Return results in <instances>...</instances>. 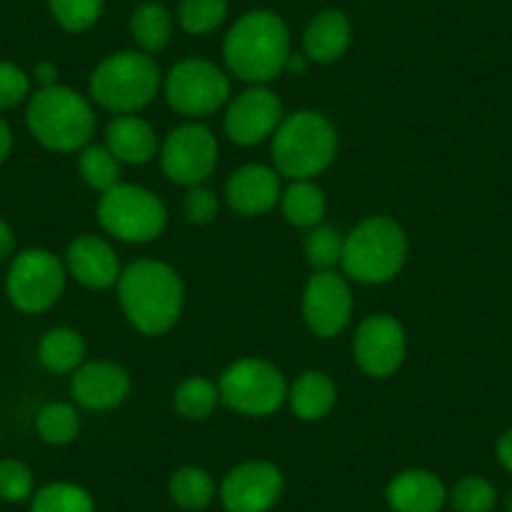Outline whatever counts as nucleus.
<instances>
[{
	"label": "nucleus",
	"mask_w": 512,
	"mask_h": 512,
	"mask_svg": "<svg viewBox=\"0 0 512 512\" xmlns=\"http://www.w3.org/2000/svg\"><path fill=\"white\" fill-rule=\"evenodd\" d=\"M118 302L131 327L146 337L166 334L184 309V282L179 272L159 259H136L118 279Z\"/></svg>",
	"instance_id": "obj_1"
},
{
	"label": "nucleus",
	"mask_w": 512,
	"mask_h": 512,
	"mask_svg": "<svg viewBox=\"0 0 512 512\" xmlns=\"http://www.w3.org/2000/svg\"><path fill=\"white\" fill-rule=\"evenodd\" d=\"M292 38L282 16L272 11L244 13L224 38V63L231 76L249 86H267L287 71Z\"/></svg>",
	"instance_id": "obj_2"
},
{
	"label": "nucleus",
	"mask_w": 512,
	"mask_h": 512,
	"mask_svg": "<svg viewBox=\"0 0 512 512\" xmlns=\"http://www.w3.org/2000/svg\"><path fill=\"white\" fill-rule=\"evenodd\" d=\"M26 123L43 149L73 154L91 144L96 134V111L91 98L58 83L51 88H38L28 98Z\"/></svg>",
	"instance_id": "obj_3"
},
{
	"label": "nucleus",
	"mask_w": 512,
	"mask_h": 512,
	"mask_svg": "<svg viewBox=\"0 0 512 512\" xmlns=\"http://www.w3.org/2000/svg\"><path fill=\"white\" fill-rule=\"evenodd\" d=\"M339 136L324 113L304 108L284 116L272 136V159L279 176L289 181L314 179L337 159Z\"/></svg>",
	"instance_id": "obj_4"
},
{
	"label": "nucleus",
	"mask_w": 512,
	"mask_h": 512,
	"mask_svg": "<svg viewBox=\"0 0 512 512\" xmlns=\"http://www.w3.org/2000/svg\"><path fill=\"white\" fill-rule=\"evenodd\" d=\"M407 262V234L392 216H369L344 234L342 272L357 284L377 287L402 272Z\"/></svg>",
	"instance_id": "obj_5"
},
{
	"label": "nucleus",
	"mask_w": 512,
	"mask_h": 512,
	"mask_svg": "<svg viewBox=\"0 0 512 512\" xmlns=\"http://www.w3.org/2000/svg\"><path fill=\"white\" fill-rule=\"evenodd\" d=\"M164 86L161 68L144 51H118L103 58L91 73V101L116 116L139 113L159 96Z\"/></svg>",
	"instance_id": "obj_6"
},
{
	"label": "nucleus",
	"mask_w": 512,
	"mask_h": 512,
	"mask_svg": "<svg viewBox=\"0 0 512 512\" xmlns=\"http://www.w3.org/2000/svg\"><path fill=\"white\" fill-rule=\"evenodd\" d=\"M98 221L113 239L149 244L166 231L169 211L154 191L121 181L98 199Z\"/></svg>",
	"instance_id": "obj_7"
},
{
	"label": "nucleus",
	"mask_w": 512,
	"mask_h": 512,
	"mask_svg": "<svg viewBox=\"0 0 512 512\" xmlns=\"http://www.w3.org/2000/svg\"><path fill=\"white\" fill-rule=\"evenodd\" d=\"M219 397L244 417H269L287 402L289 384L277 364L262 357L231 362L219 377Z\"/></svg>",
	"instance_id": "obj_8"
},
{
	"label": "nucleus",
	"mask_w": 512,
	"mask_h": 512,
	"mask_svg": "<svg viewBox=\"0 0 512 512\" xmlns=\"http://www.w3.org/2000/svg\"><path fill=\"white\" fill-rule=\"evenodd\" d=\"M164 96L171 111L201 121L231 101L229 73L204 58H184L164 76Z\"/></svg>",
	"instance_id": "obj_9"
},
{
	"label": "nucleus",
	"mask_w": 512,
	"mask_h": 512,
	"mask_svg": "<svg viewBox=\"0 0 512 512\" xmlns=\"http://www.w3.org/2000/svg\"><path fill=\"white\" fill-rule=\"evenodd\" d=\"M66 264L48 249H23L8 264L6 297L18 312L43 314L66 289Z\"/></svg>",
	"instance_id": "obj_10"
},
{
	"label": "nucleus",
	"mask_w": 512,
	"mask_h": 512,
	"mask_svg": "<svg viewBox=\"0 0 512 512\" xmlns=\"http://www.w3.org/2000/svg\"><path fill=\"white\" fill-rule=\"evenodd\" d=\"M161 169L174 184L201 186L216 169L219 141L214 131L201 121H186L176 126L159 149Z\"/></svg>",
	"instance_id": "obj_11"
},
{
	"label": "nucleus",
	"mask_w": 512,
	"mask_h": 512,
	"mask_svg": "<svg viewBox=\"0 0 512 512\" xmlns=\"http://www.w3.org/2000/svg\"><path fill=\"white\" fill-rule=\"evenodd\" d=\"M352 354L357 367L369 377H392L407 357L405 327L392 314H369L354 332Z\"/></svg>",
	"instance_id": "obj_12"
},
{
	"label": "nucleus",
	"mask_w": 512,
	"mask_h": 512,
	"mask_svg": "<svg viewBox=\"0 0 512 512\" xmlns=\"http://www.w3.org/2000/svg\"><path fill=\"white\" fill-rule=\"evenodd\" d=\"M354 297L349 279L339 272H314L302 294V317L317 337H337L352 322Z\"/></svg>",
	"instance_id": "obj_13"
},
{
	"label": "nucleus",
	"mask_w": 512,
	"mask_h": 512,
	"mask_svg": "<svg viewBox=\"0 0 512 512\" xmlns=\"http://www.w3.org/2000/svg\"><path fill=\"white\" fill-rule=\"evenodd\" d=\"M284 121V106L267 86H249L226 103L224 131L234 144L256 146L277 134Z\"/></svg>",
	"instance_id": "obj_14"
},
{
	"label": "nucleus",
	"mask_w": 512,
	"mask_h": 512,
	"mask_svg": "<svg viewBox=\"0 0 512 512\" xmlns=\"http://www.w3.org/2000/svg\"><path fill=\"white\" fill-rule=\"evenodd\" d=\"M284 492V475L274 462L249 460L231 467L219 485L226 512H269Z\"/></svg>",
	"instance_id": "obj_15"
},
{
	"label": "nucleus",
	"mask_w": 512,
	"mask_h": 512,
	"mask_svg": "<svg viewBox=\"0 0 512 512\" xmlns=\"http://www.w3.org/2000/svg\"><path fill=\"white\" fill-rule=\"evenodd\" d=\"M71 395L86 410H113L131 395V377L121 364L108 359L83 362L71 377Z\"/></svg>",
	"instance_id": "obj_16"
},
{
	"label": "nucleus",
	"mask_w": 512,
	"mask_h": 512,
	"mask_svg": "<svg viewBox=\"0 0 512 512\" xmlns=\"http://www.w3.org/2000/svg\"><path fill=\"white\" fill-rule=\"evenodd\" d=\"M282 176L264 164H246L226 179L224 199L241 216H262L282 199Z\"/></svg>",
	"instance_id": "obj_17"
},
{
	"label": "nucleus",
	"mask_w": 512,
	"mask_h": 512,
	"mask_svg": "<svg viewBox=\"0 0 512 512\" xmlns=\"http://www.w3.org/2000/svg\"><path fill=\"white\" fill-rule=\"evenodd\" d=\"M66 272L88 289H111L121 279V259L103 236L81 234L66 249Z\"/></svg>",
	"instance_id": "obj_18"
},
{
	"label": "nucleus",
	"mask_w": 512,
	"mask_h": 512,
	"mask_svg": "<svg viewBox=\"0 0 512 512\" xmlns=\"http://www.w3.org/2000/svg\"><path fill=\"white\" fill-rule=\"evenodd\" d=\"M445 502V482L430 470H405L387 485V505L392 512H440Z\"/></svg>",
	"instance_id": "obj_19"
},
{
	"label": "nucleus",
	"mask_w": 512,
	"mask_h": 512,
	"mask_svg": "<svg viewBox=\"0 0 512 512\" xmlns=\"http://www.w3.org/2000/svg\"><path fill=\"white\" fill-rule=\"evenodd\" d=\"M106 141L113 156H116L121 164L128 166H144L159 154L161 144L159 136H156L154 126L149 121H144L136 113H128V116H116L106 126Z\"/></svg>",
	"instance_id": "obj_20"
},
{
	"label": "nucleus",
	"mask_w": 512,
	"mask_h": 512,
	"mask_svg": "<svg viewBox=\"0 0 512 512\" xmlns=\"http://www.w3.org/2000/svg\"><path fill=\"white\" fill-rule=\"evenodd\" d=\"M352 43V23L342 11L317 13L304 31V56L312 63H334Z\"/></svg>",
	"instance_id": "obj_21"
},
{
	"label": "nucleus",
	"mask_w": 512,
	"mask_h": 512,
	"mask_svg": "<svg viewBox=\"0 0 512 512\" xmlns=\"http://www.w3.org/2000/svg\"><path fill=\"white\" fill-rule=\"evenodd\" d=\"M287 402L299 420L319 422L337 405V384L327 372L309 369L294 379L287 392Z\"/></svg>",
	"instance_id": "obj_22"
},
{
	"label": "nucleus",
	"mask_w": 512,
	"mask_h": 512,
	"mask_svg": "<svg viewBox=\"0 0 512 512\" xmlns=\"http://www.w3.org/2000/svg\"><path fill=\"white\" fill-rule=\"evenodd\" d=\"M38 362L53 374H73L86 359V342L71 327H53L38 342Z\"/></svg>",
	"instance_id": "obj_23"
},
{
	"label": "nucleus",
	"mask_w": 512,
	"mask_h": 512,
	"mask_svg": "<svg viewBox=\"0 0 512 512\" xmlns=\"http://www.w3.org/2000/svg\"><path fill=\"white\" fill-rule=\"evenodd\" d=\"M279 206H282L284 219L297 229H312L322 224L327 216V196L322 186L314 184V179L289 181L287 189L282 191Z\"/></svg>",
	"instance_id": "obj_24"
},
{
	"label": "nucleus",
	"mask_w": 512,
	"mask_h": 512,
	"mask_svg": "<svg viewBox=\"0 0 512 512\" xmlns=\"http://www.w3.org/2000/svg\"><path fill=\"white\" fill-rule=\"evenodd\" d=\"M128 28H131L134 41L144 48V53H159L169 46L171 36H174V16L166 6L149 0L131 13Z\"/></svg>",
	"instance_id": "obj_25"
},
{
	"label": "nucleus",
	"mask_w": 512,
	"mask_h": 512,
	"mask_svg": "<svg viewBox=\"0 0 512 512\" xmlns=\"http://www.w3.org/2000/svg\"><path fill=\"white\" fill-rule=\"evenodd\" d=\"M169 497L186 512L206 510L216 497V482L204 467H179L169 477Z\"/></svg>",
	"instance_id": "obj_26"
},
{
	"label": "nucleus",
	"mask_w": 512,
	"mask_h": 512,
	"mask_svg": "<svg viewBox=\"0 0 512 512\" xmlns=\"http://www.w3.org/2000/svg\"><path fill=\"white\" fill-rule=\"evenodd\" d=\"M219 402V384L209 377H189L174 390V410L191 422L206 420Z\"/></svg>",
	"instance_id": "obj_27"
},
{
	"label": "nucleus",
	"mask_w": 512,
	"mask_h": 512,
	"mask_svg": "<svg viewBox=\"0 0 512 512\" xmlns=\"http://www.w3.org/2000/svg\"><path fill=\"white\" fill-rule=\"evenodd\" d=\"M302 249L304 259L314 272H337V267H342L344 234L334 226L317 224L307 229Z\"/></svg>",
	"instance_id": "obj_28"
},
{
	"label": "nucleus",
	"mask_w": 512,
	"mask_h": 512,
	"mask_svg": "<svg viewBox=\"0 0 512 512\" xmlns=\"http://www.w3.org/2000/svg\"><path fill=\"white\" fill-rule=\"evenodd\" d=\"M121 166L106 144H88L86 149L78 151V174L86 186L101 194L121 184Z\"/></svg>",
	"instance_id": "obj_29"
},
{
	"label": "nucleus",
	"mask_w": 512,
	"mask_h": 512,
	"mask_svg": "<svg viewBox=\"0 0 512 512\" xmlns=\"http://www.w3.org/2000/svg\"><path fill=\"white\" fill-rule=\"evenodd\" d=\"M36 432L48 445H71L81 432V415L68 402H48L38 410Z\"/></svg>",
	"instance_id": "obj_30"
},
{
	"label": "nucleus",
	"mask_w": 512,
	"mask_h": 512,
	"mask_svg": "<svg viewBox=\"0 0 512 512\" xmlns=\"http://www.w3.org/2000/svg\"><path fill=\"white\" fill-rule=\"evenodd\" d=\"M93 497L76 482H51L31 497V512H93Z\"/></svg>",
	"instance_id": "obj_31"
},
{
	"label": "nucleus",
	"mask_w": 512,
	"mask_h": 512,
	"mask_svg": "<svg viewBox=\"0 0 512 512\" xmlns=\"http://www.w3.org/2000/svg\"><path fill=\"white\" fill-rule=\"evenodd\" d=\"M229 13L226 0H181L179 26L189 36H209L219 31Z\"/></svg>",
	"instance_id": "obj_32"
},
{
	"label": "nucleus",
	"mask_w": 512,
	"mask_h": 512,
	"mask_svg": "<svg viewBox=\"0 0 512 512\" xmlns=\"http://www.w3.org/2000/svg\"><path fill=\"white\" fill-rule=\"evenodd\" d=\"M452 510L455 512H492L497 502V492L490 480L480 475H467L460 482H455L447 492Z\"/></svg>",
	"instance_id": "obj_33"
},
{
	"label": "nucleus",
	"mask_w": 512,
	"mask_h": 512,
	"mask_svg": "<svg viewBox=\"0 0 512 512\" xmlns=\"http://www.w3.org/2000/svg\"><path fill=\"white\" fill-rule=\"evenodd\" d=\"M51 16L68 33H86L98 23L103 0H48Z\"/></svg>",
	"instance_id": "obj_34"
},
{
	"label": "nucleus",
	"mask_w": 512,
	"mask_h": 512,
	"mask_svg": "<svg viewBox=\"0 0 512 512\" xmlns=\"http://www.w3.org/2000/svg\"><path fill=\"white\" fill-rule=\"evenodd\" d=\"M33 497V472L16 457L0 460V500L23 502Z\"/></svg>",
	"instance_id": "obj_35"
},
{
	"label": "nucleus",
	"mask_w": 512,
	"mask_h": 512,
	"mask_svg": "<svg viewBox=\"0 0 512 512\" xmlns=\"http://www.w3.org/2000/svg\"><path fill=\"white\" fill-rule=\"evenodd\" d=\"M31 86V73L11 61H0V111L26 103L33 96Z\"/></svg>",
	"instance_id": "obj_36"
},
{
	"label": "nucleus",
	"mask_w": 512,
	"mask_h": 512,
	"mask_svg": "<svg viewBox=\"0 0 512 512\" xmlns=\"http://www.w3.org/2000/svg\"><path fill=\"white\" fill-rule=\"evenodd\" d=\"M184 216L191 224H211L219 216V199L206 186H191L184 196Z\"/></svg>",
	"instance_id": "obj_37"
},
{
	"label": "nucleus",
	"mask_w": 512,
	"mask_h": 512,
	"mask_svg": "<svg viewBox=\"0 0 512 512\" xmlns=\"http://www.w3.org/2000/svg\"><path fill=\"white\" fill-rule=\"evenodd\" d=\"M31 81H36L38 88L58 86V66L51 61L36 63V68H33V73H31Z\"/></svg>",
	"instance_id": "obj_38"
},
{
	"label": "nucleus",
	"mask_w": 512,
	"mask_h": 512,
	"mask_svg": "<svg viewBox=\"0 0 512 512\" xmlns=\"http://www.w3.org/2000/svg\"><path fill=\"white\" fill-rule=\"evenodd\" d=\"M16 254V231L8 221L0 219V262H8Z\"/></svg>",
	"instance_id": "obj_39"
},
{
	"label": "nucleus",
	"mask_w": 512,
	"mask_h": 512,
	"mask_svg": "<svg viewBox=\"0 0 512 512\" xmlns=\"http://www.w3.org/2000/svg\"><path fill=\"white\" fill-rule=\"evenodd\" d=\"M497 460L512 475V427L507 432H502L500 442H497Z\"/></svg>",
	"instance_id": "obj_40"
},
{
	"label": "nucleus",
	"mask_w": 512,
	"mask_h": 512,
	"mask_svg": "<svg viewBox=\"0 0 512 512\" xmlns=\"http://www.w3.org/2000/svg\"><path fill=\"white\" fill-rule=\"evenodd\" d=\"M13 151V131L8 121L0 116V164H6V159Z\"/></svg>",
	"instance_id": "obj_41"
},
{
	"label": "nucleus",
	"mask_w": 512,
	"mask_h": 512,
	"mask_svg": "<svg viewBox=\"0 0 512 512\" xmlns=\"http://www.w3.org/2000/svg\"><path fill=\"white\" fill-rule=\"evenodd\" d=\"M309 63H312V61H309L304 53H302V56H294V53H292V56H289V61H287V71L289 73H307ZM287 71H284V73H287Z\"/></svg>",
	"instance_id": "obj_42"
}]
</instances>
